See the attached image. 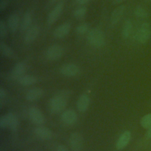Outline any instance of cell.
<instances>
[{"label": "cell", "instance_id": "cell-16", "mask_svg": "<svg viewBox=\"0 0 151 151\" xmlns=\"http://www.w3.org/2000/svg\"><path fill=\"white\" fill-rule=\"evenodd\" d=\"M26 70V65L24 62L19 61L15 64L11 73V76L13 78H19L22 76Z\"/></svg>", "mask_w": 151, "mask_h": 151}, {"label": "cell", "instance_id": "cell-21", "mask_svg": "<svg viewBox=\"0 0 151 151\" xmlns=\"http://www.w3.org/2000/svg\"><path fill=\"white\" fill-rule=\"evenodd\" d=\"M6 115L8 119V127L12 131H16L19 126V121L17 117L12 113H9Z\"/></svg>", "mask_w": 151, "mask_h": 151}, {"label": "cell", "instance_id": "cell-30", "mask_svg": "<svg viewBox=\"0 0 151 151\" xmlns=\"http://www.w3.org/2000/svg\"><path fill=\"white\" fill-rule=\"evenodd\" d=\"M8 5V0H1L0 2V10L3 11L4 10Z\"/></svg>", "mask_w": 151, "mask_h": 151}, {"label": "cell", "instance_id": "cell-36", "mask_svg": "<svg viewBox=\"0 0 151 151\" xmlns=\"http://www.w3.org/2000/svg\"><path fill=\"white\" fill-rule=\"evenodd\" d=\"M51 1H57V0H51Z\"/></svg>", "mask_w": 151, "mask_h": 151}, {"label": "cell", "instance_id": "cell-24", "mask_svg": "<svg viewBox=\"0 0 151 151\" xmlns=\"http://www.w3.org/2000/svg\"><path fill=\"white\" fill-rule=\"evenodd\" d=\"M140 123L143 128L148 129L151 126V114H147L143 116Z\"/></svg>", "mask_w": 151, "mask_h": 151}, {"label": "cell", "instance_id": "cell-15", "mask_svg": "<svg viewBox=\"0 0 151 151\" xmlns=\"http://www.w3.org/2000/svg\"><path fill=\"white\" fill-rule=\"evenodd\" d=\"M43 94L44 91L42 88L39 87H35L30 89L25 94V98L28 101H33L41 99Z\"/></svg>", "mask_w": 151, "mask_h": 151}, {"label": "cell", "instance_id": "cell-13", "mask_svg": "<svg viewBox=\"0 0 151 151\" xmlns=\"http://www.w3.org/2000/svg\"><path fill=\"white\" fill-rule=\"evenodd\" d=\"M131 133L129 131H125L119 136L116 144L117 150H122L128 145L130 140Z\"/></svg>", "mask_w": 151, "mask_h": 151}, {"label": "cell", "instance_id": "cell-28", "mask_svg": "<svg viewBox=\"0 0 151 151\" xmlns=\"http://www.w3.org/2000/svg\"><path fill=\"white\" fill-rule=\"evenodd\" d=\"M7 35V28L3 20L0 21V37L2 38H5Z\"/></svg>", "mask_w": 151, "mask_h": 151}, {"label": "cell", "instance_id": "cell-17", "mask_svg": "<svg viewBox=\"0 0 151 151\" xmlns=\"http://www.w3.org/2000/svg\"><path fill=\"white\" fill-rule=\"evenodd\" d=\"M90 104V97L87 94H82L77 101V109L81 112L86 111Z\"/></svg>", "mask_w": 151, "mask_h": 151}, {"label": "cell", "instance_id": "cell-4", "mask_svg": "<svg viewBox=\"0 0 151 151\" xmlns=\"http://www.w3.org/2000/svg\"><path fill=\"white\" fill-rule=\"evenodd\" d=\"M64 48L58 44H54L50 46L45 52L46 58L51 61L58 60L63 55Z\"/></svg>", "mask_w": 151, "mask_h": 151}, {"label": "cell", "instance_id": "cell-3", "mask_svg": "<svg viewBox=\"0 0 151 151\" xmlns=\"http://www.w3.org/2000/svg\"><path fill=\"white\" fill-rule=\"evenodd\" d=\"M151 35V30L150 25L148 23H143L137 31L134 38L139 43H145L150 38Z\"/></svg>", "mask_w": 151, "mask_h": 151}, {"label": "cell", "instance_id": "cell-29", "mask_svg": "<svg viewBox=\"0 0 151 151\" xmlns=\"http://www.w3.org/2000/svg\"><path fill=\"white\" fill-rule=\"evenodd\" d=\"M0 126L1 128L8 127V119L6 115L2 116L0 118Z\"/></svg>", "mask_w": 151, "mask_h": 151}, {"label": "cell", "instance_id": "cell-20", "mask_svg": "<svg viewBox=\"0 0 151 151\" xmlns=\"http://www.w3.org/2000/svg\"><path fill=\"white\" fill-rule=\"evenodd\" d=\"M32 22V15L30 12H26L22 17L21 24L20 28L21 31H27L29 27Z\"/></svg>", "mask_w": 151, "mask_h": 151}, {"label": "cell", "instance_id": "cell-8", "mask_svg": "<svg viewBox=\"0 0 151 151\" xmlns=\"http://www.w3.org/2000/svg\"><path fill=\"white\" fill-rule=\"evenodd\" d=\"M60 72L64 76L74 77L79 73L80 68L74 64L68 63L63 65L61 67Z\"/></svg>", "mask_w": 151, "mask_h": 151}, {"label": "cell", "instance_id": "cell-26", "mask_svg": "<svg viewBox=\"0 0 151 151\" xmlns=\"http://www.w3.org/2000/svg\"><path fill=\"white\" fill-rule=\"evenodd\" d=\"M134 12L135 15L139 18H146L148 15L146 10L141 6H137L134 9Z\"/></svg>", "mask_w": 151, "mask_h": 151}, {"label": "cell", "instance_id": "cell-11", "mask_svg": "<svg viewBox=\"0 0 151 151\" xmlns=\"http://www.w3.org/2000/svg\"><path fill=\"white\" fill-rule=\"evenodd\" d=\"M70 29V24L68 22H64L55 28L53 32V35L57 38H63L68 34Z\"/></svg>", "mask_w": 151, "mask_h": 151}, {"label": "cell", "instance_id": "cell-27", "mask_svg": "<svg viewBox=\"0 0 151 151\" xmlns=\"http://www.w3.org/2000/svg\"><path fill=\"white\" fill-rule=\"evenodd\" d=\"M88 25L87 23H82L79 24L76 28V31L77 34L83 35L88 31Z\"/></svg>", "mask_w": 151, "mask_h": 151}, {"label": "cell", "instance_id": "cell-22", "mask_svg": "<svg viewBox=\"0 0 151 151\" xmlns=\"http://www.w3.org/2000/svg\"><path fill=\"white\" fill-rule=\"evenodd\" d=\"M133 28V24L130 19L124 21L122 30V36L124 39H127L130 36Z\"/></svg>", "mask_w": 151, "mask_h": 151}, {"label": "cell", "instance_id": "cell-37", "mask_svg": "<svg viewBox=\"0 0 151 151\" xmlns=\"http://www.w3.org/2000/svg\"><path fill=\"white\" fill-rule=\"evenodd\" d=\"M146 1H151V0H146Z\"/></svg>", "mask_w": 151, "mask_h": 151}, {"label": "cell", "instance_id": "cell-19", "mask_svg": "<svg viewBox=\"0 0 151 151\" xmlns=\"http://www.w3.org/2000/svg\"><path fill=\"white\" fill-rule=\"evenodd\" d=\"M37 78L32 75H23L18 79V83L24 86H28L34 84L37 82Z\"/></svg>", "mask_w": 151, "mask_h": 151}, {"label": "cell", "instance_id": "cell-34", "mask_svg": "<svg viewBox=\"0 0 151 151\" xmlns=\"http://www.w3.org/2000/svg\"><path fill=\"white\" fill-rule=\"evenodd\" d=\"M147 137L151 138V126H150V127L147 129Z\"/></svg>", "mask_w": 151, "mask_h": 151}, {"label": "cell", "instance_id": "cell-23", "mask_svg": "<svg viewBox=\"0 0 151 151\" xmlns=\"http://www.w3.org/2000/svg\"><path fill=\"white\" fill-rule=\"evenodd\" d=\"M0 51L1 54L8 58L15 57V53L12 49L5 42L1 41L0 42Z\"/></svg>", "mask_w": 151, "mask_h": 151}, {"label": "cell", "instance_id": "cell-25", "mask_svg": "<svg viewBox=\"0 0 151 151\" xmlns=\"http://www.w3.org/2000/svg\"><path fill=\"white\" fill-rule=\"evenodd\" d=\"M87 11V9L86 6H80L74 10L73 12V15L76 18H81L85 16Z\"/></svg>", "mask_w": 151, "mask_h": 151}, {"label": "cell", "instance_id": "cell-6", "mask_svg": "<svg viewBox=\"0 0 151 151\" xmlns=\"http://www.w3.org/2000/svg\"><path fill=\"white\" fill-rule=\"evenodd\" d=\"M69 145L74 151H80L83 146V137L78 132H74L71 134L69 138Z\"/></svg>", "mask_w": 151, "mask_h": 151}, {"label": "cell", "instance_id": "cell-18", "mask_svg": "<svg viewBox=\"0 0 151 151\" xmlns=\"http://www.w3.org/2000/svg\"><path fill=\"white\" fill-rule=\"evenodd\" d=\"M19 24V17L16 14L9 15L8 19V27L11 33H15L18 29Z\"/></svg>", "mask_w": 151, "mask_h": 151}, {"label": "cell", "instance_id": "cell-35", "mask_svg": "<svg viewBox=\"0 0 151 151\" xmlns=\"http://www.w3.org/2000/svg\"><path fill=\"white\" fill-rule=\"evenodd\" d=\"M125 1L126 0H113V3L114 4H120Z\"/></svg>", "mask_w": 151, "mask_h": 151}, {"label": "cell", "instance_id": "cell-12", "mask_svg": "<svg viewBox=\"0 0 151 151\" xmlns=\"http://www.w3.org/2000/svg\"><path fill=\"white\" fill-rule=\"evenodd\" d=\"M34 133L40 139L42 140H50L52 137V131L47 127L40 126L34 129Z\"/></svg>", "mask_w": 151, "mask_h": 151}, {"label": "cell", "instance_id": "cell-10", "mask_svg": "<svg viewBox=\"0 0 151 151\" xmlns=\"http://www.w3.org/2000/svg\"><path fill=\"white\" fill-rule=\"evenodd\" d=\"M40 33V27L37 25L30 27L26 31L24 36V41L27 44H29L34 41Z\"/></svg>", "mask_w": 151, "mask_h": 151}, {"label": "cell", "instance_id": "cell-1", "mask_svg": "<svg viewBox=\"0 0 151 151\" xmlns=\"http://www.w3.org/2000/svg\"><path fill=\"white\" fill-rule=\"evenodd\" d=\"M71 91L63 90L58 92L50 100L49 109L51 113L57 114L62 111L67 106Z\"/></svg>", "mask_w": 151, "mask_h": 151}, {"label": "cell", "instance_id": "cell-33", "mask_svg": "<svg viewBox=\"0 0 151 151\" xmlns=\"http://www.w3.org/2000/svg\"><path fill=\"white\" fill-rule=\"evenodd\" d=\"M76 2L80 5H84L87 4L90 0H76Z\"/></svg>", "mask_w": 151, "mask_h": 151}, {"label": "cell", "instance_id": "cell-32", "mask_svg": "<svg viewBox=\"0 0 151 151\" xmlns=\"http://www.w3.org/2000/svg\"><path fill=\"white\" fill-rule=\"evenodd\" d=\"M6 96V91L4 88L1 87L0 88V99L2 100L4 99Z\"/></svg>", "mask_w": 151, "mask_h": 151}, {"label": "cell", "instance_id": "cell-2", "mask_svg": "<svg viewBox=\"0 0 151 151\" xmlns=\"http://www.w3.org/2000/svg\"><path fill=\"white\" fill-rule=\"evenodd\" d=\"M87 40L91 46L100 48L105 44V35L101 29L94 28L88 32Z\"/></svg>", "mask_w": 151, "mask_h": 151}, {"label": "cell", "instance_id": "cell-5", "mask_svg": "<svg viewBox=\"0 0 151 151\" xmlns=\"http://www.w3.org/2000/svg\"><path fill=\"white\" fill-rule=\"evenodd\" d=\"M30 120L35 124L41 125L45 122V117L41 111L37 107H31L28 110Z\"/></svg>", "mask_w": 151, "mask_h": 151}, {"label": "cell", "instance_id": "cell-14", "mask_svg": "<svg viewBox=\"0 0 151 151\" xmlns=\"http://www.w3.org/2000/svg\"><path fill=\"white\" fill-rule=\"evenodd\" d=\"M125 9V6L121 5L113 11L110 15V22L112 25H115L119 22L124 13Z\"/></svg>", "mask_w": 151, "mask_h": 151}, {"label": "cell", "instance_id": "cell-31", "mask_svg": "<svg viewBox=\"0 0 151 151\" xmlns=\"http://www.w3.org/2000/svg\"><path fill=\"white\" fill-rule=\"evenodd\" d=\"M57 151H69V150L65 146L63 145H60L58 146L57 148Z\"/></svg>", "mask_w": 151, "mask_h": 151}, {"label": "cell", "instance_id": "cell-9", "mask_svg": "<svg viewBox=\"0 0 151 151\" xmlns=\"http://www.w3.org/2000/svg\"><path fill=\"white\" fill-rule=\"evenodd\" d=\"M61 120L67 125H73L76 123L77 120V114L73 109H68L64 111L61 116Z\"/></svg>", "mask_w": 151, "mask_h": 151}, {"label": "cell", "instance_id": "cell-7", "mask_svg": "<svg viewBox=\"0 0 151 151\" xmlns=\"http://www.w3.org/2000/svg\"><path fill=\"white\" fill-rule=\"evenodd\" d=\"M64 8V3L61 2L57 4L55 7L50 11L47 17V23L49 25L53 24L61 15Z\"/></svg>", "mask_w": 151, "mask_h": 151}]
</instances>
